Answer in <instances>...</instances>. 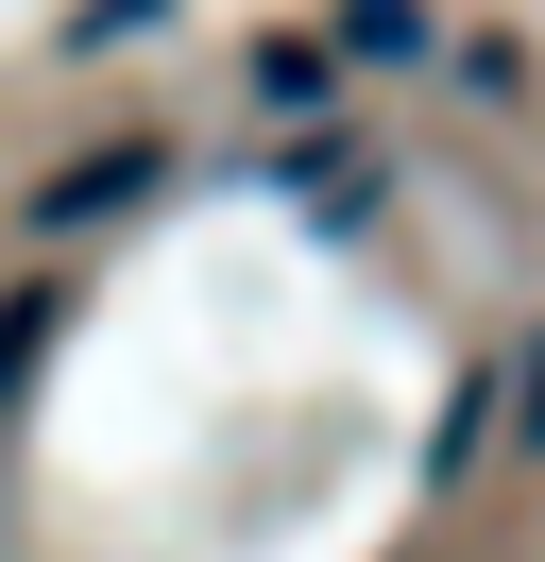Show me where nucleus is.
I'll return each mask as SVG.
<instances>
[{
	"label": "nucleus",
	"mask_w": 545,
	"mask_h": 562,
	"mask_svg": "<svg viewBox=\"0 0 545 562\" xmlns=\"http://www.w3.org/2000/svg\"><path fill=\"white\" fill-rule=\"evenodd\" d=\"M341 52L358 69H426V0H341Z\"/></svg>",
	"instance_id": "obj_2"
},
{
	"label": "nucleus",
	"mask_w": 545,
	"mask_h": 562,
	"mask_svg": "<svg viewBox=\"0 0 545 562\" xmlns=\"http://www.w3.org/2000/svg\"><path fill=\"white\" fill-rule=\"evenodd\" d=\"M170 0H86V18H68V52H120V35H154Z\"/></svg>",
	"instance_id": "obj_4"
},
{
	"label": "nucleus",
	"mask_w": 545,
	"mask_h": 562,
	"mask_svg": "<svg viewBox=\"0 0 545 562\" xmlns=\"http://www.w3.org/2000/svg\"><path fill=\"white\" fill-rule=\"evenodd\" d=\"M511 426H529V443H545V341L511 358Z\"/></svg>",
	"instance_id": "obj_5"
},
{
	"label": "nucleus",
	"mask_w": 545,
	"mask_h": 562,
	"mask_svg": "<svg viewBox=\"0 0 545 562\" xmlns=\"http://www.w3.org/2000/svg\"><path fill=\"white\" fill-rule=\"evenodd\" d=\"M52 324H68V290H18V307H0V392H34V358H52Z\"/></svg>",
	"instance_id": "obj_3"
},
{
	"label": "nucleus",
	"mask_w": 545,
	"mask_h": 562,
	"mask_svg": "<svg viewBox=\"0 0 545 562\" xmlns=\"http://www.w3.org/2000/svg\"><path fill=\"white\" fill-rule=\"evenodd\" d=\"M154 188H170V154H154V137H102V154H68V171L34 188L18 222H34V239H86V222H120V205H154Z\"/></svg>",
	"instance_id": "obj_1"
}]
</instances>
